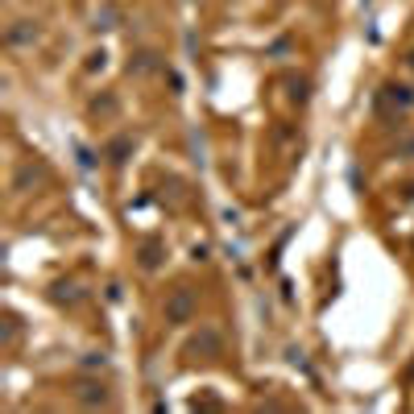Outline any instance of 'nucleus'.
<instances>
[{
	"label": "nucleus",
	"instance_id": "f8f14e48",
	"mask_svg": "<svg viewBox=\"0 0 414 414\" xmlns=\"http://www.w3.org/2000/svg\"><path fill=\"white\" fill-rule=\"evenodd\" d=\"M121 112V99L116 96H96L92 99V116H99V121H112Z\"/></svg>",
	"mask_w": 414,
	"mask_h": 414
},
{
	"label": "nucleus",
	"instance_id": "6e6552de",
	"mask_svg": "<svg viewBox=\"0 0 414 414\" xmlns=\"http://www.w3.org/2000/svg\"><path fill=\"white\" fill-rule=\"evenodd\" d=\"M137 261H141V269H146V273H153V269L166 261V244L158 241V236L141 241V249H137Z\"/></svg>",
	"mask_w": 414,
	"mask_h": 414
},
{
	"label": "nucleus",
	"instance_id": "7ed1b4c3",
	"mask_svg": "<svg viewBox=\"0 0 414 414\" xmlns=\"http://www.w3.org/2000/svg\"><path fill=\"white\" fill-rule=\"evenodd\" d=\"M46 183V162H21L17 170H13V195H29V191H38Z\"/></svg>",
	"mask_w": 414,
	"mask_h": 414
},
{
	"label": "nucleus",
	"instance_id": "2eb2a0df",
	"mask_svg": "<svg viewBox=\"0 0 414 414\" xmlns=\"http://www.w3.org/2000/svg\"><path fill=\"white\" fill-rule=\"evenodd\" d=\"M104 365H108L104 352H83V361H79V369H104Z\"/></svg>",
	"mask_w": 414,
	"mask_h": 414
},
{
	"label": "nucleus",
	"instance_id": "423d86ee",
	"mask_svg": "<svg viewBox=\"0 0 414 414\" xmlns=\"http://www.w3.org/2000/svg\"><path fill=\"white\" fill-rule=\"evenodd\" d=\"M75 402L87 406V410H96V406H108L112 398H108V386H104V381H83V386L75 390Z\"/></svg>",
	"mask_w": 414,
	"mask_h": 414
},
{
	"label": "nucleus",
	"instance_id": "6ab92c4d",
	"mask_svg": "<svg viewBox=\"0 0 414 414\" xmlns=\"http://www.w3.org/2000/svg\"><path fill=\"white\" fill-rule=\"evenodd\" d=\"M410 381H414V361H410Z\"/></svg>",
	"mask_w": 414,
	"mask_h": 414
},
{
	"label": "nucleus",
	"instance_id": "0eeeda50",
	"mask_svg": "<svg viewBox=\"0 0 414 414\" xmlns=\"http://www.w3.org/2000/svg\"><path fill=\"white\" fill-rule=\"evenodd\" d=\"M121 21H124V13H121L116 0H104L96 13H92V29H96V33H108V29H116Z\"/></svg>",
	"mask_w": 414,
	"mask_h": 414
},
{
	"label": "nucleus",
	"instance_id": "a211bd4d",
	"mask_svg": "<svg viewBox=\"0 0 414 414\" xmlns=\"http://www.w3.org/2000/svg\"><path fill=\"white\" fill-rule=\"evenodd\" d=\"M406 199H414V183H410V187H406Z\"/></svg>",
	"mask_w": 414,
	"mask_h": 414
},
{
	"label": "nucleus",
	"instance_id": "39448f33",
	"mask_svg": "<svg viewBox=\"0 0 414 414\" xmlns=\"http://www.w3.org/2000/svg\"><path fill=\"white\" fill-rule=\"evenodd\" d=\"M377 104H393L398 112H410V108H414V87H410V83H398V79H386V83H381Z\"/></svg>",
	"mask_w": 414,
	"mask_h": 414
},
{
	"label": "nucleus",
	"instance_id": "4468645a",
	"mask_svg": "<svg viewBox=\"0 0 414 414\" xmlns=\"http://www.w3.org/2000/svg\"><path fill=\"white\" fill-rule=\"evenodd\" d=\"M104 62H108V50L99 46V50H92V54H87V62H83V71L92 75V71H104Z\"/></svg>",
	"mask_w": 414,
	"mask_h": 414
},
{
	"label": "nucleus",
	"instance_id": "9b49d317",
	"mask_svg": "<svg viewBox=\"0 0 414 414\" xmlns=\"http://www.w3.org/2000/svg\"><path fill=\"white\" fill-rule=\"evenodd\" d=\"M129 153H133V137H129V133H121V137L108 141V162H112V166H124Z\"/></svg>",
	"mask_w": 414,
	"mask_h": 414
},
{
	"label": "nucleus",
	"instance_id": "1a4fd4ad",
	"mask_svg": "<svg viewBox=\"0 0 414 414\" xmlns=\"http://www.w3.org/2000/svg\"><path fill=\"white\" fill-rule=\"evenodd\" d=\"M83 298H87V294L79 290V282H54V286H50V303H54V307H79Z\"/></svg>",
	"mask_w": 414,
	"mask_h": 414
},
{
	"label": "nucleus",
	"instance_id": "f3484780",
	"mask_svg": "<svg viewBox=\"0 0 414 414\" xmlns=\"http://www.w3.org/2000/svg\"><path fill=\"white\" fill-rule=\"evenodd\" d=\"M406 67H410V71H414V50H410V54H406Z\"/></svg>",
	"mask_w": 414,
	"mask_h": 414
},
{
	"label": "nucleus",
	"instance_id": "9d476101",
	"mask_svg": "<svg viewBox=\"0 0 414 414\" xmlns=\"http://www.w3.org/2000/svg\"><path fill=\"white\" fill-rule=\"evenodd\" d=\"M162 67V58L153 54V50H137L133 58H129V75H149V71H158Z\"/></svg>",
	"mask_w": 414,
	"mask_h": 414
},
{
	"label": "nucleus",
	"instance_id": "f03ea898",
	"mask_svg": "<svg viewBox=\"0 0 414 414\" xmlns=\"http://www.w3.org/2000/svg\"><path fill=\"white\" fill-rule=\"evenodd\" d=\"M42 42V21H33V17H21V21H13L4 29V46L9 50H29Z\"/></svg>",
	"mask_w": 414,
	"mask_h": 414
},
{
	"label": "nucleus",
	"instance_id": "f257e3e1",
	"mask_svg": "<svg viewBox=\"0 0 414 414\" xmlns=\"http://www.w3.org/2000/svg\"><path fill=\"white\" fill-rule=\"evenodd\" d=\"M195 311H199V294L191 286H174L166 294V303H162V319H166V327H187V323H195Z\"/></svg>",
	"mask_w": 414,
	"mask_h": 414
},
{
	"label": "nucleus",
	"instance_id": "dca6fc26",
	"mask_svg": "<svg viewBox=\"0 0 414 414\" xmlns=\"http://www.w3.org/2000/svg\"><path fill=\"white\" fill-rule=\"evenodd\" d=\"M207 253H212L207 244H195V249H191V257H195V261H207Z\"/></svg>",
	"mask_w": 414,
	"mask_h": 414
},
{
	"label": "nucleus",
	"instance_id": "20e7f679",
	"mask_svg": "<svg viewBox=\"0 0 414 414\" xmlns=\"http://www.w3.org/2000/svg\"><path fill=\"white\" fill-rule=\"evenodd\" d=\"M187 352H191V356H203V361L224 356V336H219V327H199V336L187 344Z\"/></svg>",
	"mask_w": 414,
	"mask_h": 414
},
{
	"label": "nucleus",
	"instance_id": "ddd939ff",
	"mask_svg": "<svg viewBox=\"0 0 414 414\" xmlns=\"http://www.w3.org/2000/svg\"><path fill=\"white\" fill-rule=\"evenodd\" d=\"M290 99L303 108V104L311 99V79H290Z\"/></svg>",
	"mask_w": 414,
	"mask_h": 414
}]
</instances>
